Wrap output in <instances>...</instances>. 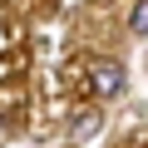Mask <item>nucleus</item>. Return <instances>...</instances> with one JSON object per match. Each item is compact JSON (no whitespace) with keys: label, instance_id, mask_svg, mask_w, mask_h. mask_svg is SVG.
<instances>
[{"label":"nucleus","instance_id":"f257e3e1","mask_svg":"<svg viewBox=\"0 0 148 148\" xmlns=\"http://www.w3.org/2000/svg\"><path fill=\"white\" fill-rule=\"evenodd\" d=\"M84 84H89V94H94V99H119V94L128 89V74H123V64H119V59H94V64H89V74H84Z\"/></svg>","mask_w":148,"mask_h":148},{"label":"nucleus","instance_id":"f03ea898","mask_svg":"<svg viewBox=\"0 0 148 148\" xmlns=\"http://www.w3.org/2000/svg\"><path fill=\"white\" fill-rule=\"evenodd\" d=\"M143 25H148V5H143V0H133V10H128V30L143 35Z\"/></svg>","mask_w":148,"mask_h":148},{"label":"nucleus","instance_id":"7ed1b4c3","mask_svg":"<svg viewBox=\"0 0 148 148\" xmlns=\"http://www.w3.org/2000/svg\"><path fill=\"white\" fill-rule=\"evenodd\" d=\"M74 133H99V114H79V119H74Z\"/></svg>","mask_w":148,"mask_h":148}]
</instances>
